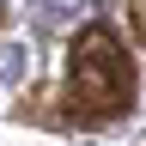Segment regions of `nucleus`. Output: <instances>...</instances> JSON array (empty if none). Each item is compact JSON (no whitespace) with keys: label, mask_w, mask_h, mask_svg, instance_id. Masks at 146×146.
<instances>
[{"label":"nucleus","mask_w":146,"mask_h":146,"mask_svg":"<svg viewBox=\"0 0 146 146\" xmlns=\"http://www.w3.org/2000/svg\"><path fill=\"white\" fill-rule=\"evenodd\" d=\"M134 110V61L110 25H85L67 43V116L73 122H122Z\"/></svg>","instance_id":"f257e3e1"},{"label":"nucleus","mask_w":146,"mask_h":146,"mask_svg":"<svg viewBox=\"0 0 146 146\" xmlns=\"http://www.w3.org/2000/svg\"><path fill=\"white\" fill-rule=\"evenodd\" d=\"M128 25H134V43L146 49V0H128Z\"/></svg>","instance_id":"f03ea898"}]
</instances>
